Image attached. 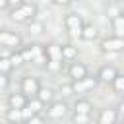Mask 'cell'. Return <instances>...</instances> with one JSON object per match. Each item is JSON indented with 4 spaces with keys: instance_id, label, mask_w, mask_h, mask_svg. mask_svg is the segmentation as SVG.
Wrapping results in <instances>:
<instances>
[{
    "instance_id": "24",
    "label": "cell",
    "mask_w": 124,
    "mask_h": 124,
    "mask_svg": "<svg viewBox=\"0 0 124 124\" xmlns=\"http://www.w3.org/2000/svg\"><path fill=\"white\" fill-rule=\"evenodd\" d=\"M91 120V114H87V112H74L72 114V122H76V124H87Z\"/></svg>"
},
{
    "instance_id": "13",
    "label": "cell",
    "mask_w": 124,
    "mask_h": 124,
    "mask_svg": "<svg viewBox=\"0 0 124 124\" xmlns=\"http://www.w3.org/2000/svg\"><path fill=\"white\" fill-rule=\"evenodd\" d=\"M97 37H99L97 27H95L93 23H83V27H81V31H79V39H81V41H95Z\"/></svg>"
},
{
    "instance_id": "21",
    "label": "cell",
    "mask_w": 124,
    "mask_h": 124,
    "mask_svg": "<svg viewBox=\"0 0 124 124\" xmlns=\"http://www.w3.org/2000/svg\"><path fill=\"white\" fill-rule=\"evenodd\" d=\"M10 60H12L14 68H19V66H23V64H25V62H23V56H21V52H19V48L10 50Z\"/></svg>"
},
{
    "instance_id": "35",
    "label": "cell",
    "mask_w": 124,
    "mask_h": 124,
    "mask_svg": "<svg viewBox=\"0 0 124 124\" xmlns=\"http://www.w3.org/2000/svg\"><path fill=\"white\" fill-rule=\"evenodd\" d=\"M116 2H120V0H116Z\"/></svg>"
},
{
    "instance_id": "12",
    "label": "cell",
    "mask_w": 124,
    "mask_h": 124,
    "mask_svg": "<svg viewBox=\"0 0 124 124\" xmlns=\"http://www.w3.org/2000/svg\"><path fill=\"white\" fill-rule=\"evenodd\" d=\"M27 95L25 93H21V91H17V93H10L8 95V107H14V108H23L25 105H27Z\"/></svg>"
},
{
    "instance_id": "10",
    "label": "cell",
    "mask_w": 124,
    "mask_h": 124,
    "mask_svg": "<svg viewBox=\"0 0 124 124\" xmlns=\"http://www.w3.org/2000/svg\"><path fill=\"white\" fill-rule=\"evenodd\" d=\"M118 110L116 108H101L99 110V114H97V122L99 124H116L118 122Z\"/></svg>"
},
{
    "instance_id": "5",
    "label": "cell",
    "mask_w": 124,
    "mask_h": 124,
    "mask_svg": "<svg viewBox=\"0 0 124 124\" xmlns=\"http://www.w3.org/2000/svg\"><path fill=\"white\" fill-rule=\"evenodd\" d=\"M23 45L21 37L14 31H8V29H0V46L8 48V50H16Z\"/></svg>"
},
{
    "instance_id": "1",
    "label": "cell",
    "mask_w": 124,
    "mask_h": 124,
    "mask_svg": "<svg viewBox=\"0 0 124 124\" xmlns=\"http://www.w3.org/2000/svg\"><path fill=\"white\" fill-rule=\"evenodd\" d=\"M37 14H39V6L35 2H29V0H23L21 4L17 6H12L10 8V19L16 21V23H29L33 19H37Z\"/></svg>"
},
{
    "instance_id": "16",
    "label": "cell",
    "mask_w": 124,
    "mask_h": 124,
    "mask_svg": "<svg viewBox=\"0 0 124 124\" xmlns=\"http://www.w3.org/2000/svg\"><path fill=\"white\" fill-rule=\"evenodd\" d=\"M35 97H39V99H41V101H43L45 105H48V103H52V101L56 99V91H54L52 87H46V85H41Z\"/></svg>"
},
{
    "instance_id": "26",
    "label": "cell",
    "mask_w": 124,
    "mask_h": 124,
    "mask_svg": "<svg viewBox=\"0 0 124 124\" xmlns=\"http://www.w3.org/2000/svg\"><path fill=\"white\" fill-rule=\"evenodd\" d=\"M62 64H64L62 60H46V64H45V66H46V70H48V72H52V74H54V72H60V70H62Z\"/></svg>"
},
{
    "instance_id": "32",
    "label": "cell",
    "mask_w": 124,
    "mask_h": 124,
    "mask_svg": "<svg viewBox=\"0 0 124 124\" xmlns=\"http://www.w3.org/2000/svg\"><path fill=\"white\" fill-rule=\"evenodd\" d=\"M116 110H118V116L120 118H124V99L118 103V107H116Z\"/></svg>"
},
{
    "instance_id": "7",
    "label": "cell",
    "mask_w": 124,
    "mask_h": 124,
    "mask_svg": "<svg viewBox=\"0 0 124 124\" xmlns=\"http://www.w3.org/2000/svg\"><path fill=\"white\" fill-rule=\"evenodd\" d=\"M83 23L85 21H83V17L79 14H66L64 16V27H66V31L70 35H78L79 37V31H81Z\"/></svg>"
},
{
    "instance_id": "23",
    "label": "cell",
    "mask_w": 124,
    "mask_h": 124,
    "mask_svg": "<svg viewBox=\"0 0 124 124\" xmlns=\"http://www.w3.org/2000/svg\"><path fill=\"white\" fill-rule=\"evenodd\" d=\"M27 25H29V33H33V35H37V37L45 31V25H43L39 19H33V21H29Z\"/></svg>"
},
{
    "instance_id": "2",
    "label": "cell",
    "mask_w": 124,
    "mask_h": 124,
    "mask_svg": "<svg viewBox=\"0 0 124 124\" xmlns=\"http://www.w3.org/2000/svg\"><path fill=\"white\" fill-rule=\"evenodd\" d=\"M70 83H72V89H74V93H76V95H83V93H89V91L97 89V85H99L101 81H99L97 74H95V76L87 74L85 78H79V79H72Z\"/></svg>"
},
{
    "instance_id": "22",
    "label": "cell",
    "mask_w": 124,
    "mask_h": 124,
    "mask_svg": "<svg viewBox=\"0 0 124 124\" xmlns=\"http://www.w3.org/2000/svg\"><path fill=\"white\" fill-rule=\"evenodd\" d=\"M14 70V64H12V60H10V54H6V56H0V72H4V74H10Z\"/></svg>"
},
{
    "instance_id": "8",
    "label": "cell",
    "mask_w": 124,
    "mask_h": 124,
    "mask_svg": "<svg viewBox=\"0 0 124 124\" xmlns=\"http://www.w3.org/2000/svg\"><path fill=\"white\" fill-rule=\"evenodd\" d=\"M68 78L70 79H79V78H85L89 74V66L85 62H79V60H74V62H68Z\"/></svg>"
},
{
    "instance_id": "3",
    "label": "cell",
    "mask_w": 124,
    "mask_h": 124,
    "mask_svg": "<svg viewBox=\"0 0 124 124\" xmlns=\"http://www.w3.org/2000/svg\"><path fill=\"white\" fill-rule=\"evenodd\" d=\"M99 48H101V52H105V54H118V52H124V37H118V35L105 37V39H101Z\"/></svg>"
},
{
    "instance_id": "14",
    "label": "cell",
    "mask_w": 124,
    "mask_h": 124,
    "mask_svg": "<svg viewBox=\"0 0 124 124\" xmlns=\"http://www.w3.org/2000/svg\"><path fill=\"white\" fill-rule=\"evenodd\" d=\"M45 52H46V60H62V45L58 43L45 45Z\"/></svg>"
},
{
    "instance_id": "25",
    "label": "cell",
    "mask_w": 124,
    "mask_h": 124,
    "mask_svg": "<svg viewBox=\"0 0 124 124\" xmlns=\"http://www.w3.org/2000/svg\"><path fill=\"white\" fill-rule=\"evenodd\" d=\"M19 52H21V56H23V62L27 64V62H33V52H31V45H21L19 46Z\"/></svg>"
},
{
    "instance_id": "9",
    "label": "cell",
    "mask_w": 124,
    "mask_h": 124,
    "mask_svg": "<svg viewBox=\"0 0 124 124\" xmlns=\"http://www.w3.org/2000/svg\"><path fill=\"white\" fill-rule=\"evenodd\" d=\"M116 74H118L116 66H112V64H105V66H101V68H99L97 78H99V81H101V83H108V85H110V81L116 78Z\"/></svg>"
},
{
    "instance_id": "11",
    "label": "cell",
    "mask_w": 124,
    "mask_h": 124,
    "mask_svg": "<svg viewBox=\"0 0 124 124\" xmlns=\"http://www.w3.org/2000/svg\"><path fill=\"white\" fill-rule=\"evenodd\" d=\"M31 52H33V64H37V66H45V64H46L45 45H41V43H31Z\"/></svg>"
},
{
    "instance_id": "6",
    "label": "cell",
    "mask_w": 124,
    "mask_h": 124,
    "mask_svg": "<svg viewBox=\"0 0 124 124\" xmlns=\"http://www.w3.org/2000/svg\"><path fill=\"white\" fill-rule=\"evenodd\" d=\"M39 87H41V79L37 76H21V79H19L21 93H25L27 97H33V95H37Z\"/></svg>"
},
{
    "instance_id": "15",
    "label": "cell",
    "mask_w": 124,
    "mask_h": 124,
    "mask_svg": "<svg viewBox=\"0 0 124 124\" xmlns=\"http://www.w3.org/2000/svg\"><path fill=\"white\" fill-rule=\"evenodd\" d=\"M78 60V46H74L72 43H66L62 45V62H74Z\"/></svg>"
},
{
    "instance_id": "31",
    "label": "cell",
    "mask_w": 124,
    "mask_h": 124,
    "mask_svg": "<svg viewBox=\"0 0 124 124\" xmlns=\"http://www.w3.org/2000/svg\"><path fill=\"white\" fill-rule=\"evenodd\" d=\"M52 2H54L56 6H60V8H66V6H70L74 0H52Z\"/></svg>"
},
{
    "instance_id": "27",
    "label": "cell",
    "mask_w": 124,
    "mask_h": 124,
    "mask_svg": "<svg viewBox=\"0 0 124 124\" xmlns=\"http://www.w3.org/2000/svg\"><path fill=\"white\" fill-rule=\"evenodd\" d=\"M58 93L66 99V97H70V95H74V89H72V83H62L60 87H58Z\"/></svg>"
},
{
    "instance_id": "17",
    "label": "cell",
    "mask_w": 124,
    "mask_h": 124,
    "mask_svg": "<svg viewBox=\"0 0 124 124\" xmlns=\"http://www.w3.org/2000/svg\"><path fill=\"white\" fill-rule=\"evenodd\" d=\"M74 112H87V114H91V110H93V103L89 101V99H85V97H78L76 99V103H74V108H72Z\"/></svg>"
},
{
    "instance_id": "29",
    "label": "cell",
    "mask_w": 124,
    "mask_h": 124,
    "mask_svg": "<svg viewBox=\"0 0 124 124\" xmlns=\"http://www.w3.org/2000/svg\"><path fill=\"white\" fill-rule=\"evenodd\" d=\"M33 114H35V110H33V108L29 107V105H25V107L21 108V116H23V122H27V120H29V118H31Z\"/></svg>"
},
{
    "instance_id": "33",
    "label": "cell",
    "mask_w": 124,
    "mask_h": 124,
    "mask_svg": "<svg viewBox=\"0 0 124 124\" xmlns=\"http://www.w3.org/2000/svg\"><path fill=\"white\" fill-rule=\"evenodd\" d=\"M8 8H10L8 0H0V12H4V10H8Z\"/></svg>"
},
{
    "instance_id": "20",
    "label": "cell",
    "mask_w": 124,
    "mask_h": 124,
    "mask_svg": "<svg viewBox=\"0 0 124 124\" xmlns=\"http://www.w3.org/2000/svg\"><path fill=\"white\" fill-rule=\"evenodd\" d=\"M110 87L114 93H124V74H116V78L110 81Z\"/></svg>"
},
{
    "instance_id": "28",
    "label": "cell",
    "mask_w": 124,
    "mask_h": 124,
    "mask_svg": "<svg viewBox=\"0 0 124 124\" xmlns=\"http://www.w3.org/2000/svg\"><path fill=\"white\" fill-rule=\"evenodd\" d=\"M8 87H10V74L0 72V93H4Z\"/></svg>"
},
{
    "instance_id": "18",
    "label": "cell",
    "mask_w": 124,
    "mask_h": 124,
    "mask_svg": "<svg viewBox=\"0 0 124 124\" xmlns=\"http://www.w3.org/2000/svg\"><path fill=\"white\" fill-rule=\"evenodd\" d=\"M110 25H112V35L124 37V14H116V16H112Z\"/></svg>"
},
{
    "instance_id": "19",
    "label": "cell",
    "mask_w": 124,
    "mask_h": 124,
    "mask_svg": "<svg viewBox=\"0 0 124 124\" xmlns=\"http://www.w3.org/2000/svg\"><path fill=\"white\" fill-rule=\"evenodd\" d=\"M4 118H6L8 122H14V124H19V122H23V116H21V108H14V107H8V108H6V114H4Z\"/></svg>"
},
{
    "instance_id": "30",
    "label": "cell",
    "mask_w": 124,
    "mask_h": 124,
    "mask_svg": "<svg viewBox=\"0 0 124 124\" xmlns=\"http://www.w3.org/2000/svg\"><path fill=\"white\" fill-rule=\"evenodd\" d=\"M45 118H46V116H45L43 112H35L27 122H29V124H41V122H45Z\"/></svg>"
},
{
    "instance_id": "4",
    "label": "cell",
    "mask_w": 124,
    "mask_h": 124,
    "mask_svg": "<svg viewBox=\"0 0 124 124\" xmlns=\"http://www.w3.org/2000/svg\"><path fill=\"white\" fill-rule=\"evenodd\" d=\"M68 110H70V107H68L66 101H56L54 99L52 103H48L45 107V116L50 118V120H62L68 114Z\"/></svg>"
},
{
    "instance_id": "34",
    "label": "cell",
    "mask_w": 124,
    "mask_h": 124,
    "mask_svg": "<svg viewBox=\"0 0 124 124\" xmlns=\"http://www.w3.org/2000/svg\"><path fill=\"white\" fill-rule=\"evenodd\" d=\"M21 2H23V0H8L10 8H12V6H17V4H21Z\"/></svg>"
}]
</instances>
